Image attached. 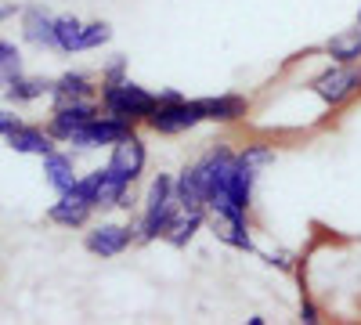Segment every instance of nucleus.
Here are the masks:
<instances>
[{"instance_id":"nucleus-4","label":"nucleus","mask_w":361,"mask_h":325,"mask_svg":"<svg viewBox=\"0 0 361 325\" xmlns=\"http://www.w3.org/2000/svg\"><path fill=\"white\" fill-rule=\"evenodd\" d=\"M148 127H152L156 134H185L199 123H206V116L199 109V102H188V98H159L152 116L145 120Z\"/></svg>"},{"instance_id":"nucleus-7","label":"nucleus","mask_w":361,"mask_h":325,"mask_svg":"<svg viewBox=\"0 0 361 325\" xmlns=\"http://www.w3.org/2000/svg\"><path fill=\"white\" fill-rule=\"evenodd\" d=\"M98 116V102L94 98H87V102H62V105H54L51 112V120H47V134L54 141H66L87 123V120H94Z\"/></svg>"},{"instance_id":"nucleus-16","label":"nucleus","mask_w":361,"mask_h":325,"mask_svg":"<svg viewBox=\"0 0 361 325\" xmlns=\"http://www.w3.org/2000/svg\"><path fill=\"white\" fill-rule=\"evenodd\" d=\"M173 195H177V210H206V195L199 188V177H195V166H185L177 177H173Z\"/></svg>"},{"instance_id":"nucleus-2","label":"nucleus","mask_w":361,"mask_h":325,"mask_svg":"<svg viewBox=\"0 0 361 325\" xmlns=\"http://www.w3.org/2000/svg\"><path fill=\"white\" fill-rule=\"evenodd\" d=\"M156 102H159V94H152L148 87L130 83V80L102 87V109H105L109 116H119V120H127V123H141V120H148V116H152V109H156Z\"/></svg>"},{"instance_id":"nucleus-13","label":"nucleus","mask_w":361,"mask_h":325,"mask_svg":"<svg viewBox=\"0 0 361 325\" xmlns=\"http://www.w3.org/2000/svg\"><path fill=\"white\" fill-rule=\"evenodd\" d=\"M44 181L58 192V195H66L80 177H76V159L69 156V152H47L44 156Z\"/></svg>"},{"instance_id":"nucleus-6","label":"nucleus","mask_w":361,"mask_h":325,"mask_svg":"<svg viewBox=\"0 0 361 325\" xmlns=\"http://www.w3.org/2000/svg\"><path fill=\"white\" fill-rule=\"evenodd\" d=\"M127 134H134V123L119 120V116H94V120H87L69 137V145H76V149H112V145Z\"/></svg>"},{"instance_id":"nucleus-10","label":"nucleus","mask_w":361,"mask_h":325,"mask_svg":"<svg viewBox=\"0 0 361 325\" xmlns=\"http://www.w3.org/2000/svg\"><path fill=\"white\" fill-rule=\"evenodd\" d=\"M130 243H134V228H127V224H98L83 239L87 253H94V257H119Z\"/></svg>"},{"instance_id":"nucleus-30","label":"nucleus","mask_w":361,"mask_h":325,"mask_svg":"<svg viewBox=\"0 0 361 325\" xmlns=\"http://www.w3.org/2000/svg\"><path fill=\"white\" fill-rule=\"evenodd\" d=\"M357 25H361V11H357Z\"/></svg>"},{"instance_id":"nucleus-8","label":"nucleus","mask_w":361,"mask_h":325,"mask_svg":"<svg viewBox=\"0 0 361 325\" xmlns=\"http://www.w3.org/2000/svg\"><path fill=\"white\" fill-rule=\"evenodd\" d=\"M206 221H209V228H214V235L224 246H231V250H253L250 224H246L243 210H206Z\"/></svg>"},{"instance_id":"nucleus-29","label":"nucleus","mask_w":361,"mask_h":325,"mask_svg":"<svg viewBox=\"0 0 361 325\" xmlns=\"http://www.w3.org/2000/svg\"><path fill=\"white\" fill-rule=\"evenodd\" d=\"M300 318H304V321H318V311L311 304H304V307H300Z\"/></svg>"},{"instance_id":"nucleus-11","label":"nucleus","mask_w":361,"mask_h":325,"mask_svg":"<svg viewBox=\"0 0 361 325\" xmlns=\"http://www.w3.org/2000/svg\"><path fill=\"white\" fill-rule=\"evenodd\" d=\"M22 37H25V44H33V47H40V51H58L54 15H47V11L37 8V4L22 8Z\"/></svg>"},{"instance_id":"nucleus-5","label":"nucleus","mask_w":361,"mask_h":325,"mask_svg":"<svg viewBox=\"0 0 361 325\" xmlns=\"http://www.w3.org/2000/svg\"><path fill=\"white\" fill-rule=\"evenodd\" d=\"M311 91L325 102V105H343V102H350L357 91H361V66L354 62V66H343V62H336V69H329V73H322L314 83H311Z\"/></svg>"},{"instance_id":"nucleus-15","label":"nucleus","mask_w":361,"mask_h":325,"mask_svg":"<svg viewBox=\"0 0 361 325\" xmlns=\"http://www.w3.org/2000/svg\"><path fill=\"white\" fill-rule=\"evenodd\" d=\"M94 94H98V87L90 83L83 73H62V76L51 83L54 105H62V102H87V98H94Z\"/></svg>"},{"instance_id":"nucleus-3","label":"nucleus","mask_w":361,"mask_h":325,"mask_svg":"<svg viewBox=\"0 0 361 325\" xmlns=\"http://www.w3.org/2000/svg\"><path fill=\"white\" fill-rule=\"evenodd\" d=\"M231 173H235V152H228V149H214V152H206L195 163L199 188L206 195V210H221V206H228Z\"/></svg>"},{"instance_id":"nucleus-25","label":"nucleus","mask_w":361,"mask_h":325,"mask_svg":"<svg viewBox=\"0 0 361 325\" xmlns=\"http://www.w3.org/2000/svg\"><path fill=\"white\" fill-rule=\"evenodd\" d=\"M127 80V62L123 58H116V62L102 73V87H109V83H123Z\"/></svg>"},{"instance_id":"nucleus-26","label":"nucleus","mask_w":361,"mask_h":325,"mask_svg":"<svg viewBox=\"0 0 361 325\" xmlns=\"http://www.w3.org/2000/svg\"><path fill=\"white\" fill-rule=\"evenodd\" d=\"M15 127H22V116L15 109H0V137H8Z\"/></svg>"},{"instance_id":"nucleus-20","label":"nucleus","mask_w":361,"mask_h":325,"mask_svg":"<svg viewBox=\"0 0 361 325\" xmlns=\"http://www.w3.org/2000/svg\"><path fill=\"white\" fill-rule=\"evenodd\" d=\"M90 214H94V210H87V206H76V202H69V199L58 195V202L47 210V221L62 224V228H83V224L90 221Z\"/></svg>"},{"instance_id":"nucleus-9","label":"nucleus","mask_w":361,"mask_h":325,"mask_svg":"<svg viewBox=\"0 0 361 325\" xmlns=\"http://www.w3.org/2000/svg\"><path fill=\"white\" fill-rule=\"evenodd\" d=\"M145 159H148V152H145V141L137 137V134H127V137H119L116 145H112V156H109V170H116L123 181H137V173L145 170Z\"/></svg>"},{"instance_id":"nucleus-18","label":"nucleus","mask_w":361,"mask_h":325,"mask_svg":"<svg viewBox=\"0 0 361 325\" xmlns=\"http://www.w3.org/2000/svg\"><path fill=\"white\" fill-rule=\"evenodd\" d=\"M51 83L54 80H44V76H18L8 91H4V98L11 102V105H25V102H37V98H44V94H51Z\"/></svg>"},{"instance_id":"nucleus-24","label":"nucleus","mask_w":361,"mask_h":325,"mask_svg":"<svg viewBox=\"0 0 361 325\" xmlns=\"http://www.w3.org/2000/svg\"><path fill=\"white\" fill-rule=\"evenodd\" d=\"M22 76V58H11V62H0V91H8V87Z\"/></svg>"},{"instance_id":"nucleus-1","label":"nucleus","mask_w":361,"mask_h":325,"mask_svg":"<svg viewBox=\"0 0 361 325\" xmlns=\"http://www.w3.org/2000/svg\"><path fill=\"white\" fill-rule=\"evenodd\" d=\"M177 217V195H173V177L159 173L152 185H148V195H145V214H141V243H156L159 235H166L170 221Z\"/></svg>"},{"instance_id":"nucleus-23","label":"nucleus","mask_w":361,"mask_h":325,"mask_svg":"<svg viewBox=\"0 0 361 325\" xmlns=\"http://www.w3.org/2000/svg\"><path fill=\"white\" fill-rule=\"evenodd\" d=\"M238 159H246L250 166H267L275 163V149H267V145H246V152H238Z\"/></svg>"},{"instance_id":"nucleus-14","label":"nucleus","mask_w":361,"mask_h":325,"mask_svg":"<svg viewBox=\"0 0 361 325\" xmlns=\"http://www.w3.org/2000/svg\"><path fill=\"white\" fill-rule=\"evenodd\" d=\"M199 109L209 123H235L246 116V98L238 94H217V98H199Z\"/></svg>"},{"instance_id":"nucleus-17","label":"nucleus","mask_w":361,"mask_h":325,"mask_svg":"<svg viewBox=\"0 0 361 325\" xmlns=\"http://www.w3.org/2000/svg\"><path fill=\"white\" fill-rule=\"evenodd\" d=\"M202 221H206V210H195V214H188V210H177V217L170 221V228H166L163 239H166L170 246H177V250H185V246L192 243V235L202 228Z\"/></svg>"},{"instance_id":"nucleus-28","label":"nucleus","mask_w":361,"mask_h":325,"mask_svg":"<svg viewBox=\"0 0 361 325\" xmlns=\"http://www.w3.org/2000/svg\"><path fill=\"white\" fill-rule=\"evenodd\" d=\"M11 58H22L18 47H15L11 40H0V62H11Z\"/></svg>"},{"instance_id":"nucleus-12","label":"nucleus","mask_w":361,"mask_h":325,"mask_svg":"<svg viewBox=\"0 0 361 325\" xmlns=\"http://www.w3.org/2000/svg\"><path fill=\"white\" fill-rule=\"evenodd\" d=\"M4 141H8L11 152H18V156H40V159L54 149V137L47 134V127H33V123L15 127Z\"/></svg>"},{"instance_id":"nucleus-27","label":"nucleus","mask_w":361,"mask_h":325,"mask_svg":"<svg viewBox=\"0 0 361 325\" xmlns=\"http://www.w3.org/2000/svg\"><path fill=\"white\" fill-rule=\"evenodd\" d=\"M15 15H22V8L15 4V0H0V22H8Z\"/></svg>"},{"instance_id":"nucleus-19","label":"nucleus","mask_w":361,"mask_h":325,"mask_svg":"<svg viewBox=\"0 0 361 325\" xmlns=\"http://www.w3.org/2000/svg\"><path fill=\"white\" fill-rule=\"evenodd\" d=\"M325 51H329V58H336V62H343V66L361 62V25L357 29H347V33H340V37H333Z\"/></svg>"},{"instance_id":"nucleus-22","label":"nucleus","mask_w":361,"mask_h":325,"mask_svg":"<svg viewBox=\"0 0 361 325\" xmlns=\"http://www.w3.org/2000/svg\"><path fill=\"white\" fill-rule=\"evenodd\" d=\"M112 40V25L109 22H83V33H80V51H94L102 44Z\"/></svg>"},{"instance_id":"nucleus-21","label":"nucleus","mask_w":361,"mask_h":325,"mask_svg":"<svg viewBox=\"0 0 361 325\" xmlns=\"http://www.w3.org/2000/svg\"><path fill=\"white\" fill-rule=\"evenodd\" d=\"M80 33H83V22L76 15L54 18V37H58V51L62 54H80Z\"/></svg>"}]
</instances>
